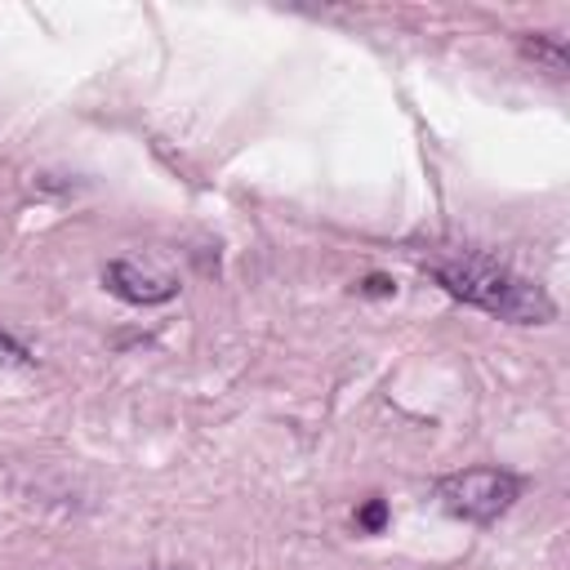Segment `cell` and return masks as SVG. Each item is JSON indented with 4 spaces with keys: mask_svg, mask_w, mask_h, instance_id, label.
I'll use <instances>...</instances> for the list:
<instances>
[{
    "mask_svg": "<svg viewBox=\"0 0 570 570\" xmlns=\"http://www.w3.org/2000/svg\"><path fill=\"white\" fill-rule=\"evenodd\" d=\"M428 272L441 281L445 294L463 298L468 307H481L499 321L512 325H548L552 321V298L543 294V285L517 276L508 263L481 254V249H445L428 258Z\"/></svg>",
    "mask_w": 570,
    "mask_h": 570,
    "instance_id": "1",
    "label": "cell"
},
{
    "mask_svg": "<svg viewBox=\"0 0 570 570\" xmlns=\"http://www.w3.org/2000/svg\"><path fill=\"white\" fill-rule=\"evenodd\" d=\"M517 499H521V476L508 468H463L436 481V503L450 517L476 521V525L499 521Z\"/></svg>",
    "mask_w": 570,
    "mask_h": 570,
    "instance_id": "2",
    "label": "cell"
},
{
    "mask_svg": "<svg viewBox=\"0 0 570 570\" xmlns=\"http://www.w3.org/2000/svg\"><path fill=\"white\" fill-rule=\"evenodd\" d=\"M102 285H107L116 298L138 303V307H156V303H169V298L178 294V276L151 272V267L134 263V258H111V263L102 267Z\"/></svg>",
    "mask_w": 570,
    "mask_h": 570,
    "instance_id": "3",
    "label": "cell"
},
{
    "mask_svg": "<svg viewBox=\"0 0 570 570\" xmlns=\"http://www.w3.org/2000/svg\"><path fill=\"white\" fill-rule=\"evenodd\" d=\"M521 53L530 62H539L548 76H566L570 71V53H566V40L561 36H548V31H534V36H521Z\"/></svg>",
    "mask_w": 570,
    "mask_h": 570,
    "instance_id": "4",
    "label": "cell"
},
{
    "mask_svg": "<svg viewBox=\"0 0 570 570\" xmlns=\"http://www.w3.org/2000/svg\"><path fill=\"white\" fill-rule=\"evenodd\" d=\"M31 365H36L31 347L18 343L9 330H0V370H31Z\"/></svg>",
    "mask_w": 570,
    "mask_h": 570,
    "instance_id": "5",
    "label": "cell"
},
{
    "mask_svg": "<svg viewBox=\"0 0 570 570\" xmlns=\"http://www.w3.org/2000/svg\"><path fill=\"white\" fill-rule=\"evenodd\" d=\"M387 499H365L361 508H356V530H365V534H379L383 525H387Z\"/></svg>",
    "mask_w": 570,
    "mask_h": 570,
    "instance_id": "6",
    "label": "cell"
},
{
    "mask_svg": "<svg viewBox=\"0 0 570 570\" xmlns=\"http://www.w3.org/2000/svg\"><path fill=\"white\" fill-rule=\"evenodd\" d=\"M365 294H392V281L387 276H370L365 281Z\"/></svg>",
    "mask_w": 570,
    "mask_h": 570,
    "instance_id": "7",
    "label": "cell"
}]
</instances>
